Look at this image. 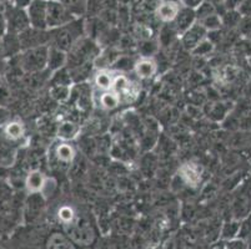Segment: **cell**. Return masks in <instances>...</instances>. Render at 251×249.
Here are the masks:
<instances>
[{"label": "cell", "mask_w": 251, "mask_h": 249, "mask_svg": "<svg viewBox=\"0 0 251 249\" xmlns=\"http://www.w3.org/2000/svg\"><path fill=\"white\" fill-rule=\"evenodd\" d=\"M48 54H49L48 45H42V46L25 50L22 56V66L24 71L31 74V72L45 70L48 65Z\"/></svg>", "instance_id": "cell-1"}, {"label": "cell", "mask_w": 251, "mask_h": 249, "mask_svg": "<svg viewBox=\"0 0 251 249\" xmlns=\"http://www.w3.org/2000/svg\"><path fill=\"white\" fill-rule=\"evenodd\" d=\"M74 22L69 8L59 0L47 1V25L48 29H58Z\"/></svg>", "instance_id": "cell-2"}, {"label": "cell", "mask_w": 251, "mask_h": 249, "mask_svg": "<svg viewBox=\"0 0 251 249\" xmlns=\"http://www.w3.org/2000/svg\"><path fill=\"white\" fill-rule=\"evenodd\" d=\"M28 14L30 26L39 30H47V1L33 0L30 5L25 9Z\"/></svg>", "instance_id": "cell-3"}, {"label": "cell", "mask_w": 251, "mask_h": 249, "mask_svg": "<svg viewBox=\"0 0 251 249\" xmlns=\"http://www.w3.org/2000/svg\"><path fill=\"white\" fill-rule=\"evenodd\" d=\"M5 20L6 27L11 34H20L30 26L26 10L17 8V6L10 11V17L6 18Z\"/></svg>", "instance_id": "cell-4"}, {"label": "cell", "mask_w": 251, "mask_h": 249, "mask_svg": "<svg viewBox=\"0 0 251 249\" xmlns=\"http://www.w3.org/2000/svg\"><path fill=\"white\" fill-rule=\"evenodd\" d=\"M207 31L205 30L204 27L196 22L190 29L185 31L181 35V45L184 46L185 50L191 51V50L195 49L198 45L201 43L204 39H206Z\"/></svg>", "instance_id": "cell-5"}, {"label": "cell", "mask_w": 251, "mask_h": 249, "mask_svg": "<svg viewBox=\"0 0 251 249\" xmlns=\"http://www.w3.org/2000/svg\"><path fill=\"white\" fill-rule=\"evenodd\" d=\"M175 22V31L176 34H179L180 36L185 33V31L190 29L198 19H196V14H195V9L189 8V6H181L180 8L179 14H177L176 19L174 20Z\"/></svg>", "instance_id": "cell-6"}, {"label": "cell", "mask_w": 251, "mask_h": 249, "mask_svg": "<svg viewBox=\"0 0 251 249\" xmlns=\"http://www.w3.org/2000/svg\"><path fill=\"white\" fill-rule=\"evenodd\" d=\"M180 4L177 1H170V0H164L156 6V18L163 23H173L176 19L177 14L180 11Z\"/></svg>", "instance_id": "cell-7"}, {"label": "cell", "mask_w": 251, "mask_h": 249, "mask_svg": "<svg viewBox=\"0 0 251 249\" xmlns=\"http://www.w3.org/2000/svg\"><path fill=\"white\" fill-rule=\"evenodd\" d=\"M180 177L186 184L191 187H196L201 181V170L195 163H185L179 170Z\"/></svg>", "instance_id": "cell-8"}, {"label": "cell", "mask_w": 251, "mask_h": 249, "mask_svg": "<svg viewBox=\"0 0 251 249\" xmlns=\"http://www.w3.org/2000/svg\"><path fill=\"white\" fill-rule=\"evenodd\" d=\"M134 71L139 79L147 80L154 76L157 71V64L154 59L143 58L134 64Z\"/></svg>", "instance_id": "cell-9"}, {"label": "cell", "mask_w": 251, "mask_h": 249, "mask_svg": "<svg viewBox=\"0 0 251 249\" xmlns=\"http://www.w3.org/2000/svg\"><path fill=\"white\" fill-rule=\"evenodd\" d=\"M68 54L58 47L49 46V54H48V65L47 68L51 72L60 70L61 68L67 65Z\"/></svg>", "instance_id": "cell-10"}, {"label": "cell", "mask_w": 251, "mask_h": 249, "mask_svg": "<svg viewBox=\"0 0 251 249\" xmlns=\"http://www.w3.org/2000/svg\"><path fill=\"white\" fill-rule=\"evenodd\" d=\"M45 181H47V177H45V175L42 171L33 170L26 176L25 187H26V189H28L30 195H33V193H40L43 187H44Z\"/></svg>", "instance_id": "cell-11"}, {"label": "cell", "mask_w": 251, "mask_h": 249, "mask_svg": "<svg viewBox=\"0 0 251 249\" xmlns=\"http://www.w3.org/2000/svg\"><path fill=\"white\" fill-rule=\"evenodd\" d=\"M80 131V127L74 121H64L58 126V130H56V135H58L59 138L64 141H69L75 138Z\"/></svg>", "instance_id": "cell-12"}, {"label": "cell", "mask_w": 251, "mask_h": 249, "mask_svg": "<svg viewBox=\"0 0 251 249\" xmlns=\"http://www.w3.org/2000/svg\"><path fill=\"white\" fill-rule=\"evenodd\" d=\"M114 75L113 72L109 71L108 68H100L99 71L95 74L94 82L98 89L102 91H109L113 88Z\"/></svg>", "instance_id": "cell-13"}, {"label": "cell", "mask_w": 251, "mask_h": 249, "mask_svg": "<svg viewBox=\"0 0 251 249\" xmlns=\"http://www.w3.org/2000/svg\"><path fill=\"white\" fill-rule=\"evenodd\" d=\"M55 158L61 163H72L75 158V151L70 143L63 142L56 146Z\"/></svg>", "instance_id": "cell-14"}, {"label": "cell", "mask_w": 251, "mask_h": 249, "mask_svg": "<svg viewBox=\"0 0 251 249\" xmlns=\"http://www.w3.org/2000/svg\"><path fill=\"white\" fill-rule=\"evenodd\" d=\"M72 86L68 85H51L49 90V96L52 101L64 102L70 99Z\"/></svg>", "instance_id": "cell-15"}, {"label": "cell", "mask_w": 251, "mask_h": 249, "mask_svg": "<svg viewBox=\"0 0 251 249\" xmlns=\"http://www.w3.org/2000/svg\"><path fill=\"white\" fill-rule=\"evenodd\" d=\"M120 102H122L120 96L113 90L104 91V93L100 95V106L105 110L116 109L120 105Z\"/></svg>", "instance_id": "cell-16"}, {"label": "cell", "mask_w": 251, "mask_h": 249, "mask_svg": "<svg viewBox=\"0 0 251 249\" xmlns=\"http://www.w3.org/2000/svg\"><path fill=\"white\" fill-rule=\"evenodd\" d=\"M200 25L204 27L205 30L209 33V31H214V30H219L221 26H223V19H221L220 15L218 14H211L209 17L204 18V19L199 20Z\"/></svg>", "instance_id": "cell-17"}, {"label": "cell", "mask_w": 251, "mask_h": 249, "mask_svg": "<svg viewBox=\"0 0 251 249\" xmlns=\"http://www.w3.org/2000/svg\"><path fill=\"white\" fill-rule=\"evenodd\" d=\"M130 86H131V82H130V80L127 79L125 75L120 74V75H116V76H114L113 88H111V90L115 91V92L119 93V95H122V93L126 92V91L129 90Z\"/></svg>", "instance_id": "cell-18"}, {"label": "cell", "mask_w": 251, "mask_h": 249, "mask_svg": "<svg viewBox=\"0 0 251 249\" xmlns=\"http://www.w3.org/2000/svg\"><path fill=\"white\" fill-rule=\"evenodd\" d=\"M4 132L10 140H19L24 135V126L20 122H10L5 126Z\"/></svg>", "instance_id": "cell-19"}, {"label": "cell", "mask_w": 251, "mask_h": 249, "mask_svg": "<svg viewBox=\"0 0 251 249\" xmlns=\"http://www.w3.org/2000/svg\"><path fill=\"white\" fill-rule=\"evenodd\" d=\"M214 49H215V45H214L209 39H204V40H202L195 49L191 50L190 52L193 55H195V56L201 58V56H206V55L211 54V52L214 51Z\"/></svg>", "instance_id": "cell-20"}, {"label": "cell", "mask_w": 251, "mask_h": 249, "mask_svg": "<svg viewBox=\"0 0 251 249\" xmlns=\"http://www.w3.org/2000/svg\"><path fill=\"white\" fill-rule=\"evenodd\" d=\"M195 14H196V19H198V22H199V20L209 17V15H211V14H215V6H214V4L210 3V1L204 0V1L198 6V8H195Z\"/></svg>", "instance_id": "cell-21"}, {"label": "cell", "mask_w": 251, "mask_h": 249, "mask_svg": "<svg viewBox=\"0 0 251 249\" xmlns=\"http://www.w3.org/2000/svg\"><path fill=\"white\" fill-rule=\"evenodd\" d=\"M48 249H70V244L60 234H52L48 242Z\"/></svg>", "instance_id": "cell-22"}, {"label": "cell", "mask_w": 251, "mask_h": 249, "mask_svg": "<svg viewBox=\"0 0 251 249\" xmlns=\"http://www.w3.org/2000/svg\"><path fill=\"white\" fill-rule=\"evenodd\" d=\"M59 218H60L61 222L64 223H72L74 221V209L69 205H63L60 209H59V213H58Z\"/></svg>", "instance_id": "cell-23"}, {"label": "cell", "mask_w": 251, "mask_h": 249, "mask_svg": "<svg viewBox=\"0 0 251 249\" xmlns=\"http://www.w3.org/2000/svg\"><path fill=\"white\" fill-rule=\"evenodd\" d=\"M243 1L244 0H225V4H226L227 9H230V10H236L237 8H240Z\"/></svg>", "instance_id": "cell-24"}, {"label": "cell", "mask_w": 251, "mask_h": 249, "mask_svg": "<svg viewBox=\"0 0 251 249\" xmlns=\"http://www.w3.org/2000/svg\"><path fill=\"white\" fill-rule=\"evenodd\" d=\"M31 1H33V0H13L14 5L20 9H26L29 5H30Z\"/></svg>", "instance_id": "cell-25"}, {"label": "cell", "mask_w": 251, "mask_h": 249, "mask_svg": "<svg viewBox=\"0 0 251 249\" xmlns=\"http://www.w3.org/2000/svg\"><path fill=\"white\" fill-rule=\"evenodd\" d=\"M6 29H8V27H6V20L4 19V18L1 17V14H0V38L5 34Z\"/></svg>", "instance_id": "cell-26"}, {"label": "cell", "mask_w": 251, "mask_h": 249, "mask_svg": "<svg viewBox=\"0 0 251 249\" xmlns=\"http://www.w3.org/2000/svg\"><path fill=\"white\" fill-rule=\"evenodd\" d=\"M249 40H250V41H251V33H250V34H249Z\"/></svg>", "instance_id": "cell-27"}, {"label": "cell", "mask_w": 251, "mask_h": 249, "mask_svg": "<svg viewBox=\"0 0 251 249\" xmlns=\"http://www.w3.org/2000/svg\"><path fill=\"white\" fill-rule=\"evenodd\" d=\"M44 1H50V0H44Z\"/></svg>", "instance_id": "cell-28"}]
</instances>
